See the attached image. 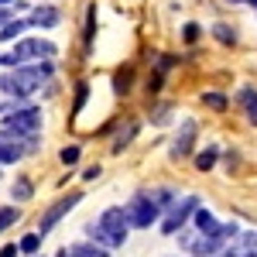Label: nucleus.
I'll return each instance as SVG.
<instances>
[{"instance_id":"f257e3e1","label":"nucleus","mask_w":257,"mask_h":257,"mask_svg":"<svg viewBox=\"0 0 257 257\" xmlns=\"http://www.w3.org/2000/svg\"><path fill=\"white\" fill-rule=\"evenodd\" d=\"M48 76H52V65L48 62L45 65H31V69H18L11 76H0V89L24 99V96H31V93H38L41 82H48Z\"/></svg>"},{"instance_id":"f03ea898","label":"nucleus","mask_w":257,"mask_h":257,"mask_svg":"<svg viewBox=\"0 0 257 257\" xmlns=\"http://www.w3.org/2000/svg\"><path fill=\"white\" fill-rule=\"evenodd\" d=\"M89 233L103 243V247H120L123 240H127V216H123V209H106L99 223L89 226Z\"/></svg>"},{"instance_id":"7ed1b4c3","label":"nucleus","mask_w":257,"mask_h":257,"mask_svg":"<svg viewBox=\"0 0 257 257\" xmlns=\"http://www.w3.org/2000/svg\"><path fill=\"white\" fill-rule=\"evenodd\" d=\"M41 127V110L38 106H28V110H14L4 117V138L11 141H24V138H35Z\"/></svg>"},{"instance_id":"20e7f679","label":"nucleus","mask_w":257,"mask_h":257,"mask_svg":"<svg viewBox=\"0 0 257 257\" xmlns=\"http://www.w3.org/2000/svg\"><path fill=\"white\" fill-rule=\"evenodd\" d=\"M52 55H55L52 41H21L7 55H0V62L11 65V69H18V65H24V62H31V59H52Z\"/></svg>"},{"instance_id":"39448f33","label":"nucleus","mask_w":257,"mask_h":257,"mask_svg":"<svg viewBox=\"0 0 257 257\" xmlns=\"http://www.w3.org/2000/svg\"><path fill=\"white\" fill-rule=\"evenodd\" d=\"M158 213H161V206L148 196V189H144V192H138V196H134V202L123 209L127 226H151V223L158 219Z\"/></svg>"},{"instance_id":"423d86ee","label":"nucleus","mask_w":257,"mask_h":257,"mask_svg":"<svg viewBox=\"0 0 257 257\" xmlns=\"http://www.w3.org/2000/svg\"><path fill=\"white\" fill-rule=\"evenodd\" d=\"M196 209H199V199H196V196H185L182 202H175V206L168 209V216L161 219V230H165V233H178V226L192 216Z\"/></svg>"},{"instance_id":"0eeeda50","label":"nucleus","mask_w":257,"mask_h":257,"mask_svg":"<svg viewBox=\"0 0 257 257\" xmlns=\"http://www.w3.org/2000/svg\"><path fill=\"white\" fill-rule=\"evenodd\" d=\"M79 202H82V192H72V196L59 199V202H55V206H52V209H48V213L41 216V223H38V233L45 237V233H48V230H52V226H55V223H59V219L65 216V213H72V209H76Z\"/></svg>"},{"instance_id":"6e6552de","label":"nucleus","mask_w":257,"mask_h":257,"mask_svg":"<svg viewBox=\"0 0 257 257\" xmlns=\"http://www.w3.org/2000/svg\"><path fill=\"white\" fill-rule=\"evenodd\" d=\"M192 144H196V120H185L182 131H178L175 144H172V158H189L192 155Z\"/></svg>"},{"instance_id":"1a4fd4ad","label":"nucleus","mask_w":257,"mask_h":257,"mask_svg":"<svg viewBox=\"0 0 257 257\" xmlns=\"http://www.w3.org/2000/svg\"><path fill=\"white\" fill-rule=\"evenodd\" d=\"M31 148H35L31 138L28 141H11V138L0 134V161H18V158H24V151H31Z\"/></svg>"},{"instance_id":"9d476101","label":"nucleus","mask_w":257,"mask_h":257,"mask_svg":"<svg viewBox=\"0 0 257 257\" xmlns=\"http://www.w3.org/2000/svg\"><path fill=\"white\" fill-rule=\"evenodd\" d=\"M59 21H62V14L55 11V7H38V11L31 14V21H28V24H38V28H55Z\"/></svg>"},{"instance_id":"9b49d317","label":"nucleus","mask_w":257,"mask_h":257,"mask_svg":"<svg viewBox=\"0 0 257 257\" xmlns=\"http://www.w3.org/2000/svg\"><path fill=\"white\" fill-rule=\"evenodd\" d=\"M254 254H257V233H247L233 250H226L223 257H254Z\"/></svg>"},{"instance_id":"f8f14e48","label":"nucleus","mask_w":257,"mask_h":257,"mask_svg":"<svg viewBox=\"0 0 257 257\" xmlns=\"http://www.w3.org/2000/svg\"><path fill=\"white\" fill-rule=\"evenodd\" d=\"M240 106L247 110L250 123H257V89L254 86H243V89H240Z\"/></svg>"},{"instance_id":"ddd939ff","label":"nucleus","mask_w":257,"mask_h":257,"mask_svg":"<svg viewBox=\"0 0 257 257\" xmlns=\"http://www.w3.org/2000/svg\"><path fill=\"white\" fill-rule=\"evenodd\" d=\"M69 257H106V247H96V243H79V247H65Z\"/></svg>"},{"instance_id":"4468645a","label":"nucleus","mask_w":257,"mask_h":257,"mask_svg":"<svg viewBox=\"0 0 257 257\" xmlns=\"http://www.w3.org/2000/svg\"><path fill=\"white\" fill-rule=\"evenodd\" d=\"M196 219H199V230H202L206 237H209V233H216V230H219V223L213 219V213H209V209H196Z\"/></svg>"},{"instance_id":"2eb2a0df","label":"nucleus","mask_w":257,"mask_h":257,"mask_svg":"<svg viewBox=\"0 0 257 257\" xmlns=\"http://www.w3.org/2000/svg\"><path fill=\"white\" fill-rule=\"evenodd\" d=\"M11 196L18 199V202H24V199L35 196V189H31V182H28V178H18V182L11 185Z\"/></svg>"},{"instance_id":"dca6fc26","label":"nucleus","mask_w":257,"mask_h":257,"mask_svg":"<svg viewBox=\"0 0 257 257\" xmlns=\"http://www.w3.org/2000/svg\"><path fill=\"white\" fill-rule=\"evenodd\" d=\"M24 28H28V21H14V24H4V28H0V38H4V41H14L21 31H24Z\"/></svg>"},{"instance_id":"f3484780","label":"nucleus","mask_w":257,"mask_h":257,"mask_svg":"<svg viewBox=\"0 0 257 257\" xmlns=\"http://www.w3.org/2000/svg\"><path fill=\"white\" fill-rule=\"evenodd\" d=\"M18 219H21L18 206H4V209H0V233H4V230H7L11 223H18Z\"/></svg>"},{"instance_id":"a211bd4d","label":"nucleus","mask_w":257,"mask_h":257,"mask_svg":"<svg viewBox=\"0 0 257 257\" xmlns=\"http://www.w3.org/2000/svg\"><path fill=\"white\" fill-rule=\"evenodd\" d=\"M213 165H216V148H206V151L196 158V168H199V172H209Z\"/></svg>"},{"instance_id":"6ab92c4d","label":"nucleus","mask_w":257,"mask_h":257,"mask_svg":"<svg viewBox=\"0 0 257 257\" xmlns=\"http://www.w3.org/2000/svg\"><path fill=\"white\" fill-rule=\"evenodd\" d=\"M202 103H206L209 110H226V103H230V99L223 96V93H202Z\"/></svg>"},{"instance_id":"aec40b11","label":"nucleus","mask_w":257,"mask_h":257,"mask_svg":"<svg viewBox=\"0 0 257 257\" xmlns=\"http://www.w3.org/2000/svg\"><path fill=\"white\" fill-rule=\"evenodd\" d=\"M38 243H41L38 233H28V237H21V250H24V254H35V250H38Z\"/></svg>"},{"instance_id":"412c9836","label":"nucleus","mask_w":257,"mask_h":257,"mask_svg":"<svg viewBox=\"0 0 257 257\" xmlns=\"http://www.w3.org/2000/svg\"><path fill=\"white\" fill-rule=\"evenodd\" d=\"M213 35H216L223 45H233V41H237V35H233V31H230L226 24H216V28H213Z\"/></svg>"},{"instance_id":"4be33fe9","label":"nucleus","mask_w":257,"mask_h":257,"mask_svg":"<svg viewBox=\"0 0 257 257\" xmlns=\"http://www.w3.org/2000/svg\"><path fill=\"white\" fill-rule=\"evenodd\" d=\"M134 131H138V127H134V123H131V127H123V134H120V138L113 141V151H123V144H127V141L134 138Z\"/></svg>"},{"instance_id":"5701e85b","label":"nucleus","mask_w":257,"mask_h":257,"mask_svg":"<svg viewBox=\"0 0 257 257\" xmlns=\"http://www.w3.org/2000/svg\"><path fill=\"white\" fill-rule=\"evenodd\" d=\"M59 158L65 161V165H76V161H79V148H76V144H72V148H62Z\"/></svg>"},{"instance_id":"b1692460","label":"nucleus","mask_w":257,"mask_h":257,"mask_svg":"<svg viewBox=\"0 0 257 257\" xmlns=\"http://www.w3.org/2000/svg\"><path fill=\"white\" fill-rule=\"evenodd\" d=\"M182 35H185V41L192 45V41L199 38V24H185V31H182Z\"/></svg>"},{"instance_id":"393cba45","label":"nucleus","mask_w":257,"mask_h":257,"mask_svg":"<svg viewBox=\"0 0 257 257\" xmlns=\"http://www.w3.org/2000/svg\"><path fill=\"white\" fill-rule=\"evenodd\" d=\"M82 103H86V86H79V93H76V110H82Z\"/></svg>"},{"instance_id":"a878e982","label":"nucleus","mask_w":257,"mask_h":257,"mask_svg":"<svg viewBox=\"0 0 257 257\" xmlns=\"http://www.w3.org/2000/svg\"><path fill=\"white\" fill-rule=\"evenodd\" d=\"M0 257H18V247H14V243H7V247L0 250Z\"/></svg>"},{"instance_id":"bb28decb","label":"nucleus","mask_w":257,"mask_h":257,"mask_svg":"<svg viewBox=\"0 0 257 257\" xmlns=\"http://www.w3.org/2000/svg\"><path fill=\"white\" fill-rule=\"evenodd\" d=\"M7 18H11V11H0V28L7 24Z\"/></svg>"},{"instance_id":"cd10ccee","label":"nucleus","mask_w":257,"mask_h":257,"mask_svg":"<svg viewBox=\"0 0 257 257\" xmlns=\"http://www.w3.org/2000/svg\"><path fill=\"white\" fill-rule=\"evenodd\" d=\"M55 257H69V254H65V247H62V250H59V254H55Z\"/></svg>"},{"instance_id":"c85d7f7f","label":"nucleus","mask_w":257,"mask_h":257,"mask_svg":"<svg viewBox=\"0 0 257 257\" xmlns=\"http://www.w3.org/2000/svg\"><path fill=\"white\" fill-rule=\"evenodd\" d=\"M0 4H7V0H0Z\"/></svg>"},{"instance_id":"c756f323","label":"nucleus","mask_w":257,"mask_h":257,"mask_svg":"<svg viewBox=\"0 0 257 257\" xmlns=\"http://www.w3.org/2000/svg\"><path fill=\"white\" fill-rule=\"evenodd\" d=\"M254 257H257V254H254Z\"/></svg>"}]
</instances>
